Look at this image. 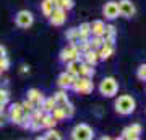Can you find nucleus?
<instances>
[{
	"mask_svg": "<svg viewBox=\"0 0 146 140\" xmlns=\"http://www.w3.org/2000/svg\"><path fill=\"white\" fill-rule=\"evenodd\" d=\"M119 15L122 18L130 20L136 15V7L131 0H120L119 2Z\"/></svg>",
	"mask_w": 146,
	"mask_h": 140,
	"instance_id": "obj_9",
	"label": "nucleus"
},
{
	"mask_svg": "<svg viewBox=\"0 0 146 140\" xmlns=\"http://www.w3.org/2000/svg\"><path fill=\"white\" fill-rule=\"evenodd\" d=\"M115 113L120 116H130L135 113L136 109V101L131 94H120L114 103Z\"/></svg>",
	"mask_w": 146,
	"mask_h": 140,
	"instance_id": "obj_1",
	"label": "nucleus"
},
{
	"mask_svg": "<svg viewBox=\"0 0 146 140\" xmlns=\"http://www.w3.org/2000/svg\"><path fill=\"white\" fill-rule=\"evenodd\" d=\"M70 90H73L78 94H91L94 91V82L93 78H86V77H80L78 75V77H75Z\"/></svg>",
	"mask_w": 146,
	"mask_h": 140,
	"instance_id": "obj_4",
	"label": "nucleus"
},
{
	"mask_svg": "<svg viewBox=\"0 0 146 140\" xmlns=\"http://www.w3.org/2000/svg\"><path fill=\"white\" fill-rule=\"evenodd\" d=\"M44 93H42L41 90H37V88H29L28 90V93H26V99H29L36 108H39L41 106V103L44 101Z\"/></svg>",
	"mask_w": 146,
	"mask_h": 140,
	"instance_id": "obj_12",
	"label": "nucleus"
},
{
	"mask_svg": "<svg viewBox=\"0 0 146 140\" xmlns=\"http://www.w3.org/2000/svg\"><path fill=\"white\" fill-rule=\"evenodd\" d=\"M98 90L104 98H114L115 94L119 93V82H117L115 77H106L101 80Z\"/></svg>",
	"mask_w": 146,
	"mask_h": 140,
	"instance_id": "obj_3",
	"label": "nucleus"
},
{
	"mask_svg": "<svg viewBox=\"0 0 146 140\" xmlns=\"http://www.w3.org/2000/svg\"><path fill=\"white\" fill-rule=\"evenodd\" d=\"M96 70H94L93 65H89V64H81V68H80V77H86V78H93Z\"/></svg>",
	"mask_w": 146,
	"mask_h": 140,
	"instance_id": "obj_23",
	"label": "nucleus"
},
{
	"mask_svg": "<svg viewBox=\"0 0 146 140\" xmlns=\"http://www.w3.org/2000/svg\"><path fill=\"white\" fill-rule=\"evenodd\" d=\"M7 56V47L0 44V57H5Z\"/></svg>",
	"mask_w": 146,
	"mask_h": 140,
	"instance_id": "obj_36",
	"label": "nucleus"
},
{
	"mask_svg": "<svg viewBox=\"0 0 146 140\" xmlns=\"http://www.w3.org/2000/svg\"><path fill=\"white\" fill-rule=\"evenodd\" d=\"M81 64H83L81 59L70 60V62H67V70H65V72H68L70 75H73V77H78L80 75V68H81Z\"/></svg>",
	"mask_w": 146,
	"mask_h": 140,
	"instance_id": "obj_16",
	"label": "nucleus"
},
{
	"mask_svg": "<svg viewBox=\"0 0 146 140\" xmlns=\"http://www.w3.org/2000/svg\"><path fill=\"white\" fill-rule=\"evenodd\" d=\"M8 121L23 129H29V116L23 111L21 103H13L8 109Z\"/></svg>",
	"mask_w": 146,
	"mask_h": 140,
	"instance_id": "obj_2",
	"label": "nucleus"
},
{
	"mask_svg": "<svg viewBox=\"0 0 146 140\" xmlns=\"http://www.w3.org/2000/svg\"><path fill=\"white\" fill-rule=\"evenodd\" d=\"M54 5L58 7V8H63V10L70 11L75 7V0H54Z\"/></svg>",
	"mask_w": 146,
	"mask_h": 140,
	"instance_id": "obj_24",
	"label": "nucleus"
},
{
	"mask_svg": "<svg viewBox=\"0 0 146 140\" xmlns=\"http://www.w3.org/2000/svg\"><path fill=\"white\" fill-rule=\"evenodd\" d=\"M21 108H23V111H25L26 114H31L33 111L36 109V106H34V104H33L31 101H29V99H25V101L21 103Z\"/></svg>",
	"mask_w": 146,
	"mask_h": 140,
	"instance_id": "obj_30",
	"label": "nucleus"
},
{
	"mask_svg": "<svg viewBox=\"0 0 146 140\" xmlns=\"http://www.w3.org/2000/svg\"><path fill=\"white\" fill-rule=\"evenodd\" d=\"M78 31H80V41H83V39H89V36H91V25H89L88 21H84V23L80 25Z\"/></svg>",
	"mask_w": 146,
	"mask_h": 140,
	"instance_id": "obj_20",
	"label": "nucleus"
},
{
	"mask_svg": "<svg viewBox=\"0 0 146 140\" xmlns=\"http://www.w3.org/2000/svg\"><path fill=\"white\" fill-rule=\"evenodd\" d=\"M73 80H75V77L73 75H70L68 72H62L60 75H58L57 78V85H58V88H62V90H70V86H72V83Z\"/></svg>",
	"mask_w": 146,
	"mask_h": 140,
	"instance_id": "obj_14",
	"label": "nucleus"
},
{
	"mask_svg": "<svg viewBox=\"0 0 146 140\" xmlns=\"http://www.w3.org/2000/svg\"><path fill=\"white\" fill-rule=\"evenodd\" d=\"M102 44H104V38L102 36H89V46H91V49L98 51Z\"/></svg>",
	"mask_w": 146,
	"mask_h": 140,
	"instance_id": "obj_27",
	"label": "nucleus"
},
{
	"mask_svg": "<svg viewBox=\"0 0 146 140\" xmlns=\"http://www.w3.org/2000/svg\"><path fill=\"white\" fill-rule=\"evenodd\" d=\"M102 15L107 18V20H117L119 18V2H114V0H109L107 3H104L102 7Z\"/></svg>",
	"mask_w": 146,
	"mask_h": 140,
	"instance_id": "obj_11",
	"label": "nucleus"
},
{
	"mask_svg": "<svg viewBox=\"0 0 146 140\" xmlns=\"http://www.w3.org/2000/svg\"><path fill=\"white\" fill-rule=\"evenodd\" d=\"M47 18H49V21H50L52 26H63L65 21H67V10L58 8V7H54L52 13L47 16Z\"/></svg>",
	"mask_w": 146,
	"mask_h": 140,
	"instance_id": "obj_10",
	"label": "nucleus"
},
{
	"mask_svg": "<svg viewBox=\"0 0 146 140\" xmlns=\"http://www.w3.org/2000/svg\"><path fill=\"white\" fill-rule=\"evenodd\" d=\"M115 52V46H110V44H102V46L98 49V54H99V60H109Z\"/></svg>",
	"mask_w": 146,
	"mask_h": 140,
	"instance_id": "obj_15",
	"label": "nucleus"
},
{
	"mask_svg": "<svg viewBox=\"0 0 146 140\" xmlns=\"http://www.w3.org/2000/svg\"><path fill=\"white\" fill-rule=\"evenodd\" d=\"M2 72H3V70H2V68H0V75H2Z\"/></svg>",
	"mask_w": 146,
	"mask_h": 140,
	"instance_id": "obj_37",
	"label": "nucleus"
},
{
	"mask_svg": "<svg viewBox=\"0 0 146 140\" xmlns=\"http://www.w3.org/2000/svg\"><path fill=\"white\" fill-rule=\"evenodd\" d=\"M50 114L57 119V122H60V121H65L67 119V116H65V111H63V108L62 106H55V108L52 109V113Z\"/></svg>",
	"mask_w": 146,
	"mask_h": 140,
	"instance_id": "obj_28",
	"label": "nucleus"
},
{
	"mask_svg": "<svg viewBox=\"0 0 146 140\" xmlns=\"http://www.w3.org/2000/svg\"><path fill=\"white\" fill-rule=\"evenodd\" d=\"M7 119H8V117H7L5 111H3V113H0V129H2V127H3V125H5Z\"/></svg>",
	"mask_w": 146,
	"mask_h": 140,
	"instance_id": "obj_34",
	"label": "nucleus"
},
{
	"mask_svg": "<svg viewBox=\"0 0 146 140\" xmlns=\"http://www.w3.org/2000/svg\"><path fill=\"white\" fill-rule=\"evenodd\" d=\"M141 134H143V125L140 122H133V124L127 125L125 129L122 130V134L119 135V139L122 140H138L141 139Z\"/></svg>",
	"mask_w": 146,
	"mask_h": 140,
	"instance_id": "obj_6",
	"label": "nucleus"
},
{
	"mask_svg": "<svg viewBox=\"0 0 146 140\" xmlns=\"http://www.w3.org/2000/svg\"><path fill=\"white\" fill-rule=\"evenodd\" d=\"M80 57H81V54H80L78 47L75 46V44H72V42L67 47H63L62 51H60V54H58V59L63 64L70 62V60H75V59H80Z\"/></svg>",
	"mask_w": 146,
	"mask_h": 140,
	"instance_id": "obj_8",
	"label": "nucleus"
},
{
	"mask_svg": "<svg viewBox=\"0 0 146 140\" xmlns=\"http://www.w3.org/2000/svg\"><path fill=\"white\" fill-rule=\"evenodd\" d=\"M55 108V101H54L52 96H49V98H44V101L41 103L39 109H41L42 113H52V109Z\"/></svg>",
	"mask_w": 146,
	"mask_h": 140,
	"instance_id": "obj_22",
	"label": "nucleus"
},
{
	"mask_svg": "<svg viewBox=\"0 0 146 140\" xmlns=\"http://www.w3.org/2000/svg\"><path fill=\"white\" fill-rule=\"evenodd\" d=\"M70 137H72L73 140H93L94 139V130H93L91 125L81 122V124H76L72 129Z\"/></svg>",
	"mask_w": 146,
	"mask_h": 140,
	"instance_id": "obj_5",
	"label": "nucleus"
},
{
	"mask_svg": "<svg viewBox=\"0 0 146 140\" xmlns=\"http://www.w3.org/2000/svg\"><path fill=\"white\" fill-rule=\"evenodd\" d=\"M65 36H67L68 42H72V44L78 42L80 41V31H78V28H70V29L65 33Z\"/></svg>",
	"mask_w": 146,
	"mask_h": 140,
	"instance_id": "obj_25",
	"label": "nucleus"
},
{
	"mask_svg": "<svg viewBox=\"0 0 146 140\" xmlns=\"http://www.w3.org/2000/svg\"><path fill=\"white\" fill-rule=\"evenodd\" d=\"M33 23H34V15H33L29 10H20L15 15V25L21 29H28L31 28Z\"/></svg>",
	"mask_w": 146,
	"mask_h": 140,
	"instance_id": "obj_7",
	"label": "nucleus"
},
{
	"mask_svg": "<svg viewBox=\"0 0 146 140\" xmlns=\"http://www.w3.org/2000/svg\"><path fill=\"white\" fill-rule=\"evenodd\" d=\"M80 59H81L84 64H89V65L96 67L98 62H99V54H98V51H94V49H88V51H84L83 54H81Z\"/></svg>",
	"mask_w": 146,
	"mask_h": 140,
	"instance_id": "obj_13",
	"label": "nucleus"
},
{
	"mask_svg": "<svg viewBox=\"0 0 146 140\" xmlns=\"http://www.w3.org/2000/svg\"><path fill=\"white\" fill-rule=\"evenodd\" d=\"M63 111H65V116H67V119H72L73 116H75V106H73L70 101H67V103L62 106Z\"/></svg>",
	"mask_w": 146,
	"mask_h": 140,
	"instance_id": "obj_29",
	"label": "nucleus"
},
{
	"mask_svg": "<svg viewBox=\"0 0 146 140\" xmlns=\"http://www.w3.org/2000/svg\"><path fill=\"white\" fill-rule=\"evenodd\" d=\"M0 68H2L3 72L10 68V59H8V56H5V57H0Z\"/></svg>",
	"mask_w": 146,
	"mask_h": 140,
	"instance_id": "obj_33",
	"label": "nucleus"
},
{
	"mask_svg": "<svg viewBox=\"0 0 146 140\" xmlns=\"http://www.w3.org/2000/svg\"><path fill=\"white\" fill-rule=\"evenodd\" d=\"M136 77H138V80H141V82H146V64H141L140 67H138Z\"/></svg>",
	"mask_w": 146,
	"mask_h": 140,
	"instance_id": "obj_31",
	"label": "nucleus"
},
{
	"mask_svg": "<svg viewBox=\"0 0 146 140\" xmlns=\"http://www.w3.org/2000/svg\"><path fill=\"white\" fill-rule=\"evenodd\" d=\"M91 25V36H102L106 29V23L102 20H94Z\"/></svg>",
	"mask_w": 146,
	"mask_h": 140,
	"instance_id": "obj_17",
	"label": "nucleus"
},
{
	"mask_svg": "<svg viewBox=\"0 0 146 140\" xmlns=\"http://www.w3.org/2000/svg\"><path fill=\"white\" fill-rule=\"evenodd\" d=\"M39 139H42V140H62V134L55 127H52V129H47V132L42 137H39Z\"/></svg>",
	"mask_w": 146,
	"mask_h": 140,
	"instance_id": "obj_21",
	"label": "nucleus"
},
{
	"mask_svg": "<svg viewBox=\"0 0 146 140\" xmlns=\"http://www.w3.org/2000/svg\"><path fill=\"white\" fill-rule=\"evenodd\" d=\"M52 98L55 101V106H63L67 101H70L68 99V94H67V90H62V88L58 90V91H55Z\"/></svg>",
	"mask_w": 146,
	"mask_h": 140,
	"instance_id": "obj_19",
	"label": "nucleus"
},
{
	"mask_svg": "<svg viewBox=\"0 0 146 140\" xmlns=\"http://www.w3.org/2000/svg\"><path fill=\"white\" fill-rule=\"evenodd\" d=\"M20 73H29V65H21V68H20Z\"/></svg>",
	"mask_w": 146,
	"mask_h": 140,
	"instance_id": "obj_35",
	"label": "nucleus"
},
{
	"mask_svg": "<svg viewBox=\"0 0 146 140\" xmlns=\"http://www.w3.org/2000/svg\"><path fill=\"white\" fill-rule=\"evenodd\" d=\"M50 2H52V3H54V0H50Z\"/></svg>",
	"mask_w": 146,
	"mask_h": 140,
	"instance_id": "obj_38",
	"label": "nucleus"
},
{
	"mask_svg": "<svg viewBox=\"0 0 146 140\" xmlns=\"http://www.w3.org/2000/svg\"><path fill=\"white\" fill-rule=\"evenodd\" d=\"M10 101V91L7 88H0V103L7 104Z\"/></svg>",
	"mask_w": 146,
	"mask_h": 140,
	"instance_id": "obj_32",
	"label": "nucleus"
},
{
	"mask_svg": "<svg viewBox=\"0 0 146 140\" xmlns=\"http://www.w3.org/2000/svg\"><path fill=\"white\" fill-rule=\"evenodd\" d=\"M41 125H42V129H52V127L57 125V119L50 113H44L41 117Z\"/></svg>",
	"mask_w": 146,
	"mask_h": 140,
	"instance_id": "obj_18",
	"label": "nucleus"
},
{
	"mask_svg": "<svg viewBox=\"0 0 146 140\" xmlns=\"http://www.w3.org/2000/svg\"><path fill=\"white\" fill-rule=\"evenodd\" d=\"M54 7H55V5H54L50 0H42V2H41V11H42V15L49 16L50 13H52Z\"/></svg>",
	"mask_w": 146,
	"mask_h": 140,
	"instance_id": "obj_26",
	"label": "nucleus"
}]
</instances>
